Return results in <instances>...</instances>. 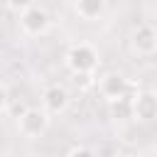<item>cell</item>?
<instances>
[{
  "mask_svg": "<svg viewBox=\"0 0 157 157\" xmlns=\"http://www.w3.org/2000/svg\"><path fill=\"white\" fill-rule=\"evenodd\" d=\"M64 61H66V69L71 74H93L96 66H98V52L91 44L78 42V44H71L69 47Z\"/></svg>",
  "mask_w": 157,
  "mask_h": 157,
  "instance_id": "obj_1",
  "label": "cell"
},
{
  "mask_svg": "<svg viewBox=\"0 0 157 157\" xmlns=\"http://www.w3.org/2000/svg\"><path fill=\"white\" fill-rule=\"evenodd\" d=\"M49 128V110H39V108H25L22 115H17V130L20 135L34 140V137H42Z\"/></svg>",
  "mask_w": 157,
  "mask_h": 157,
  "instance_id": "obj_2",
  "label": "cell"
},
{
  "mask_svg": "<svg viewBox=\"0 0 157 157\" xmlns=\"http://www.w3.org/2000/svg\"><path fill=\"white\" fill-rule=\"evenodd\" d=\"M20 27H22L25 34L39 37V34H44L49 29V12L44 7H39V5H32L20 15Z\"/></svg>",
  "mask_w": 157,
  "mask_h": 157,
  "instance_id": "obj_3",
  "label": "cell"
},
{
  "mask_svg": "<svg viewBox=\"0 0 157 157\" xmlns=\"http://www.w3.org/2000/svg\"><path fill=\"white\" fill-rule=\"evenodd\" d=\"M101 93L108 98V101H113V98H120V96H137L140 91H137V86L135 83H130V78H125L123 74H105L103 78H101Z\"/></svg>",
  "mask_w": 157,
  "mask_h": 157,
  "instance_id": "obj_4",
  "label": "cell"
},
{
  "mask_svg": "<svg viewBox=\"0 0 157 157\" xmlns=\"http://www.w3.org/2000/svg\"><path fill=\"white\" fill-rule=\"evenodd\" d=\"M130 44H132V49H135L137 54H142V56L155 54V52H157V27H152V25H140V27L132 32Z\"/></svg>",
  "mask_w": 157,
  "mask_h": 157,
  "instance_id": "obj_5",
  "label": "cell"
},
{
  "mask_svg": "<svg viewBox=\"0 0 157 157\" xmlns=\"http://www.w3.org/2000/svg\"><path fill=\"white\" fill-rule=\"evenodd\" d=\"M42 101H44V108H47L52 115H59V113H64L66 105H69V91H66L61 83H52V86H47Z\"/></svg>",
  "mask_w": 157,
  "mask_h": 157,
  "instance_id": "obj_6",
  "label": "cell"
},
{
  "mask_svg": "<svg viewBox=\"0 0 157 157\" xmlns=\"http://www.w3.org/2000/svg\"><path fill=\"white\" fill-rule=\"evenodd\" d=\"M135 118L137 120H157V93L152 91H140L135 96Z\"/></svg>",
  "mask_w": 157,
  "mask_h": 157,
  "instance_id": "obj_7",
  "label": "cell"
},
{
  "mask_svg": "<svg viewBox=\"0 0 157 157\" xmlns=\"http://www.w3.org/2000/svg\"><path fill=\"white\" fill-rule=\"evenodd\" d=\"M108 113L113 120H132L135 118V96H120L108 101Z\"/></svg>",
  "mask_w": 157,
  "mask_h": 157,
  "instance_id": "obj_8",
  "label": "cell"
},
{
  "mask_svg": "<svg viewBox=\"0 0 157 157\" xmlns=\"http://www.w3.org/2000/svg\"><path fill=\"white\" fill-rule=\"evenodd\" d=\"M105 10V0H76V15L83 20H96Z\"/></svg>",
  "mask_w": 157,
  "mask_h": 157,
  "instance_id": "obj_9",
  "label": "cell"
},
{
  "mask_svg": "<svg viewBox=\"0 0 157 157\" xmlns=\"http://www.w3.org/2000/svg\"><path fill=\"white\" fill-rule=\"evenodd\" d=\"M5 5H7V10H10V12L22 15L27 7H32V5H34V0H5Z\"/></svg>",
  "mask_w": 157,
  "mask_h": 157,
  "instance_id": "obj_10",
  "label": "cell"
},
{
  "mask_svg": "<svg viewBox=\"0 0 157 157\" xmlns=\"http://www.w3.org/2000/svg\"><path fill=\"white\" fill-rule=\"evenodd\" d=\"M74 83L78 88H88V86H93V76L91 74H74Z\"/></svg>",
  "mask_w": 157,
  "mask_h": 157,
  "instance_id": "obj_11",
  "label": "cell"
},
{
  "mask_svg": "<svg viewBox=\"0 0 157 157\" xmlns=\"http://www.w3.org/2000/svg\"><path fill=\"white\" fill-rule=\"evenodd\" d=\"M69 155H93V150L91 147H71Z\"/></svg>",
  "mask_w": 157,
  "mask_h": 157,
  "instance_id": "obj_12",
  "label": "cell"
},
{
  "mask_svg": "<svg viewBox=\"0 0 157 157\" xmlns=\"http://www.w3.org/2000/svg\"><path fill=\"white\" fill-rule=\"evenodd\" d=\"M155 17H157V7H155Z\"/></svg>",
  "mask_w": 157,
  "mask_h": 157,
  "instance_id": "obj_13",
  "label": "cell"
}]
</instances>
